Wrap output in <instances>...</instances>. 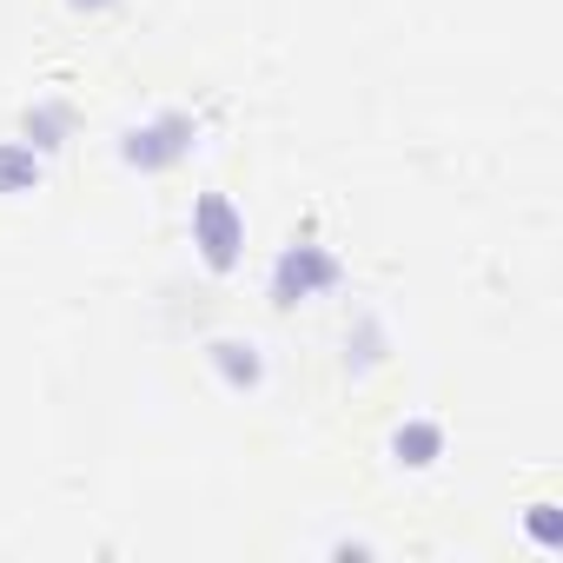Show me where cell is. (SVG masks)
<instances>
[{"instance_id":"obj_3","label":"cell","mask_w":563,"mask_h":563,"mask_svg":"<svg viewBox=\"0 0 563 563\" xmlns=\"http://www.w3.org/2000/svg\"><path fill=\"white\" fill-rule=\"evenodd\" d=\"M192 245H199V265L219 272V278L245 258V212L232 206V192H199L192 199Z\"/></svg>"},{"instance_id":"obj_1","label":"cell","mask_w":563,"mask_h":563,"mask_svg":"<svg viewBox=\"0 0 563 563\" xmlns=\"http://www.w3.org/2000/svg\"><path fill=\"white\" fill-rule=\"evenodd\" d=\"M339 278H345V258H339L332 245L292 239V245H278L265 292H272V306H278V312H292V306H312V299H325V292L339 286Z\"/></svg>"},{"instance_id":"obj_9","label":"cell","mask_w":563,"mask_h":563,"mask_svg":"<svg viewBox=\"0 0 563 563\" xmlns=\"http://www.w3.org/2000/svg\"><path fill=\"white\" fill-rule=\"evenodd\" d=\"M74 14H107V8H120V0H67Z\"/></svg>"},{"instance_id":"obj_2","label":"cell","mask_w":563,"mask_h":563,"mask_svg":"<svg viewBox=\"0 0 563 563\" xmlns=\"http://www.w3.org/2000/svg\"><path fill=\"white\" fill-rule=\"evenodd\" d=\"M192 146H199V120L179 113V107H159L153 120H140V126L120 133V159L133 173H173V166L192 159Z\"/></svg>"},{"instance_id":"obj_5","label":"cell","mask_w":563,"mask_h":563,"mask_svg":"<svg viewBox=\"0 0 563 563\" xmlns=\"http://www.w3.org/2000/svg\"><path fill=\"white\" fill-rule=\"evenodd\" d=\"M21 140L47 159V153H60L67 140H74V107L67 100H34L27 113H21Z\"/></svg>"},{"instance_id":"obj_6","label":"cell","mask_w":563,"mask_h":563,"mask_svg":"<svg viewBox=\"0 0 563 563\" xmlns=\"http://www.w3.org/2000/svg\"><path fill=\"white\" fill-rule=\"evenodd\" d=\"M391 451H398V464H405V471H431V464L444 457V424H431V418H411V424H398Z\"/></svg>"},{"instance_id":"obj_8","label":"cell","mask_w":563,"mask_h":563,"mask_svg":"<svg viewBox=\"0 0 563 563\" xmlns=\"http://www.w3.org/2000/svg\"><path fill=\"white\" fill-rule=\"evenodd\" d=\"M530 537H537L543 550H563V523H556V504H537V510H530Z\"/></svg>"},{"instance_id":"obj_4","label":"cell","mask_w":563,"mask_h":563,"mask_svg":"<svg viewBox=\"0 0 563 563\" xmlns=\"http://www.w3.org/2000/svg\"><path fill=\"white\" fill-rule=\"evenodd\" d=\"M206 358H212L219 385H225V391H239V398L265 385V358H258V345H252V339H212V352H206Z\"/></svg>"},{"instance_id":"obj_7","label":"cell","mask_w":563,"mask_h":563,"mask_svg":"<svg viewBox=\"0 0 563 563\" xmlns=\"http://www.w3.org/2000/svg\"><path fill=\"white\" fill-rule=\"evenodd\" d=\"M41 186V153L27 140H0V199H21Z\"/></svg>"}]
</instances>
